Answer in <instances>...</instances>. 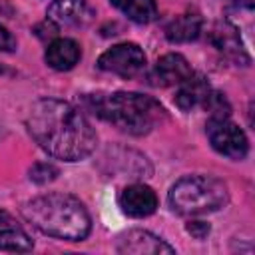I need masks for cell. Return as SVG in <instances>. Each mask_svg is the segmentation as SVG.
Segmentation results:
<instances>
[{
  "label": "cell",
  "instance_id": "6da1fadb",
  "mask_svg": "<svg viewBox=\"0 0 255 255\" xmlns=\"http://www.w3.org/2000/svg\"><path fill=\"white\" fill-rule=\"evenodd\" d=\"M26 126L44 151L64 161H80L96 147L90 122L62 100H38L28 112Z\"/></svg>",
  "mask_w": 255,
  "mask_h": 255
},
{
  "label": "cell",
  "instance_id": "7a4b0ae2",
  "mask_svg": "<svg viewBox=\"0 0 255 255\" xmlns=\"http://www.w3.org/2000/svg\"><path fill=\"white\" fill-rule=\"evenodd\" d=\"M22 215L42 233L68 241L86 239L92 227L90 215L80 199L64 193H48L28 201L22 207Z\"/></svg>",
  "mask_w": 255,
  "mask_h": 255
},
{
  "label": "cell",
  "instance_id": "3957f363",
  "mask_svg": "<svg viewBox=\"0 0 255 255\" xmlns=\"http://www.w3.org/2000/svg\"><path fill=\"white\" fill-rule=\"evenodd\" d=\"M92 100L94 114L131 135H143L151 131L165 118V110L157 100L135 92L92 96Z\"/></svg>",
  "mask_w": 255,
  "mask_h": 255
},
{
  "label": "cell",
  "instance_id": "277c9868",
  "mask_svg": "<svg viewBox=\"0 0 255 255\" xmlns=\"http://www.w3.org/2000/svg\"><path fill=\"white\" fill-rule=\"evenodd\" d=\"M227 203V187L211 175H187L169 191V205L179 215H203Z\"/></svg>",
  "mask_w": 255,
  "mask_h": 255
},
{
  "label": "cell",
  "instance_id": "5b68a950",
  "mask_svg": "<svg viewBox=\"0 0 255 255\" xmlns=\"http://www.w3.org/2000/svg\"><path fill=\"white\" fill-rule=\"evenodd\" d=\"M207 137L213 149L221 155H227L231 159H243L247 155L249 143L245 133L227 118H211L207 122Z\"/></svg>",
  "mask_w": 255,
  "mask_h": 255
},
{
  "label": "cell",
  "instance_id": "8992f818",
  "mask_svg": "<svg viewBox=\"0 0 255 255\" xmlns=\"http://www.w3.org/2000/svg\"><path fill=\"white\" fill-rule=\"evenodd\" d=\"M98 68L104 72H112L120 78H133L139 72H143L145 54L137 44H131V42L118 44L100 56Z\"/></svg>",
  "mask_w": 255,
  "mask_h": 255
},
{
  "label": "cell",
  "instance_id": "52a82bcc",
  "mask_svg": "<svg viewBox=\"0 0 255 255\" xmlns=\"http://www.w3.org/2000/svg\"><path fill=\"white\" fill-rule=\"evenodd\" d=\"M118 251L120 253H131V255H163V253L171 255L173 247L149 231L133 229V231H128L126 235L120 237Z\"/></svg>",
  "mask_w": 255,
  "mask_h": 255
},
{
  "label": "cell",
  "instance_id": "ba28073f",
  "mask_svg": "<svg viewBox=\"0 0 255 255\" xmlns=\"http://www.w3.org/2000/svg\"><path fill=\"white\" fill-rule=\"evenodd\" d=\"M189 74H191V68L181 54H165L157 60L151 72V84L161 88L175 86V84L179 86Z\"/></svg>",
  "mask_w": 255,
  "mask_h": 255
},
{
  "label": "cell",
  "instance_id": "9c48e42d",
  "mask_svg": "<svg viewBox=\"0 0 255 255\" xmlns=\"http://www.w3.org/2000/svg\"><path fill=\"white\" fill-rule=\"evenodd\" d=\"M120 205L131 217H147L155 211L157 197H155L151 187L141 185V183H133V185H129L122 191Z\"/></svg>",
  "mask_w": 255,
  "mask_h": 255
},
{
  "label": "cell",
  "instance_id": "30bf717a",
  "mask_svg": "<svg viewBox=\"0 0 255 255\" xmlns=\"http://www.w3.org/2000/svg\"><path fill=\"white\" fill-rule=\"evenodd\" d=\"M94 12L84 0H56L48 8V20L64 26H86Z\"/></svg>",
  "mask_w": 255,
  "mask_h": 255
},
{
  "label": "cell",
  "instance_id": "8fae6325",
  "mask_svg": "<svg viewBox=\"0 0 255 255\" xmlns=\"http://www.w3.org/2000/svg\"><path fill=\"white\" fill-rule=\"evenodd\" d=\"M211 44L223 52L225 56L229 58H235V60H243L245 64L249 62L245 50H243V44H241V38H239V32L233 24L229 22H217L211 30Z\"/></svg>",
  "mask_w": 255,
  "mask_h": 255
},
{
  "label": "cell",
  "instance_id": "7c38bea8",
  "mask_svg": "<svg viewBox=\"0 0 255 255\" xmlns=\"http://www.w3.org/2000/svg\"><path fill=\"white\" fill-rule=\"evenodd\" d=\"M46 64L54 70H70L80 60V46L70 38H56L46 48Z\"/></svg>",
  "mask_w": 255,
  "mask_h": 255
},
{
  "label": "cell",
  "instance_id": "4fadbf2b",
  "mask_svg": "<svg viewBox=\"0 0 255 255\" xmlns=\"http://www.w3.org/2000/svg\"><path fill=\"white\" fill-rule=\"evenodd\" d=\"M209 90H211V88H209L207 80H205L203 76L191 72V74L179 84V90H177V94H175V104H177L179 110L189 112V110H193L195 106H201V104H203V100H205V96L209 94Z\"/></svg>",
  "mask_w": 255,
  "mask_h": 255
},
{
  "label": "cell",
  "instance_id": "5bb4252c",
  "mask_svg": "<svg viewBox=\"0 0 255 255\" xmlns=\"http://www.w3.org/2000/svg\"><path fill=\"white\" fill-rule=\"evenodd\" d=\"M0 249L4 251H30L32 239L30 235L16 225L14 217L0 209Z\"/></svg>",
  "mask_w": 255,
  "mask_h": 255
},
{
  "label": "cell",
  "instance_id": "9a60e30c",
  "mask_svg": "<svg viewBox=\"0 0 255 255\" xmlns=\"http://www.w3.org/2000/svg\"><path fill=\"white\" fill-rule=\"evenodd\" d=\"M201 32V18L197 14H181L177 18H173L167 28H165V36L169 42H191L199 36Z\"/></svg>",
  "mask_w": 255,
  "mask_h": 255
},
{
  "label": "cell",
  "instance_id": "2e32d148",
  "mask_svg": "<svg viewBox=\"0 0 255 255\" xmlns=\"http://www.w3.org/2000/svg\"><path fill=\"white\" fill-rule=\"evenodd\" d=\"M110 2L137 24H147L157 16L155 0H110Z\"/></svg>",
  "mask_w": 255,
  "mask_h": 255
},
{
  "label": "cell",
  "instance_id": "e0dca14e",
  "mask_svg": "<svg viewBox=\"0 0 255 255\" xmlns=\"http://www.w3.org/2000/svg\"><path fill=\"white\" fill-rule=\"evenodd\" d=\"M201 106L211 114V118H229V114H231V106H229L227 98L215 90H209V94L205 96Z\"/></svg>",
  "mask_w": 255,
  "mask_h": 255
},
{
  "label": "cell",
  "instance_id": "ac0fdd59",
  "mask_svg": "<svg viewBox=\"0 0 255 255\" xmlns=\"http://www.w3.org/2000/svg\"><path fill=\"white\" fill-rule=\"evenodd\" d=\"M56 175H58V169L52 163H36L30 169V179L36 181V183H40V185L56 179Z\"/></svg>",
  "mask_w": 255,
  "mask_h": 255
},
{
  "label": "cell",
  "instance_id": "d6986e66",
  "mask_svg": "<svg viewBox=\"0 0 255 255\" xmlns=\"http://www.w3.org/2000/svg\"><path fill=\"white\" fill-rule=\"evenodd\" d=\"M187 233H191L195 239H203L209 233V225L203 223V221H189L187 223Z\"/></svg>",
  "mask_w": 255,
  "mask_h": 255
},
{
  "label": "cell",
  "instance_id": "ffe728a7",
  "mask_svg": "<svg viewBox=\"0 0 255 255\" xmlns=\"http://www.w3.org/2000/svg\"><path fill=\"white\" fill-rule=\"evenodd\" d=\"M12 50H16L14 36L4 26H0V52H12Z\"/></svg>",
  "mask_w": 255,
  "mask_h": 255
},
{
  "label": "cell",
  "instance_id": "44dd1931",
  "mask_svg": "<svg viewBox=\"0 0 255 255\" xmlns=\"http://www.w3.org/2000/svg\"><path fill=\"white\" fill-rule=\"evenodd\" d=\"M56 32H58V30H56V26L52 24V20L36 26V34H38V38H42V40H46V38H54Z\"/></svg>",
  "mask_w": 255,
  "mask_h": 255
},
{
  "label": "cell",
  "instance_id": "7402d4cb",
  "mask_svg": "<svg viewBox=\"0 0 255 255\" xmlns=\"http://www.w3.org/2000/svg\"><path fill=\"white\" fill-rule=\"evenodd\" d=\"M241 4H245L247 8H253V4H255V0H239Z\"/></svg>",
  "mask_w": 255,
  "mask_h": 255
}]
</instances>
